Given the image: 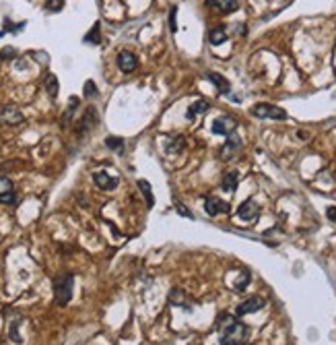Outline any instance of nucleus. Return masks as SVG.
Instances as JSON below:
<instances>
[{"label": "nucleus", "instance_id": "1", "mask_svg": "<svg viewBox=\"0 0 336 345\" xmlns=\"http://www.w3.org/2000/svg\"><path fill=\"white\" fill-rule=\"evenodd\" d=\"M219 333H221V345H246V339H248V327L231 314L219 318Z\"/></svg>", "mask_w": 336, "mask_h": 345}, {"label": "nucleus", "instance_id": "2", "mask_svg": "<svg viewBox=\"0 0 336 345\" xmlns=\"http://www.w3.org/2000/svg\"><path fill=\"white\" fill-rule=\"evenodd\" d=\"M73 287H75V275L62 273L54 279V302L58 306H66L73 300Z\"/></svg>", "mask_w": 336, "mask_h": 345}, {"label": "nucleus", "instance_id": "3", "mask_svg": "<svg viewBox=\"0 0 336 345\" xmlns=\"http://www.w3.org/2000/svg\"><path fill=\"white\" fill-rule=\"evenodd\" d=\"M252 116L262 118V120H285L287 112L283 108L274 106V104H256L252 108Z\"/></svg>", "mask_w": 336, "mask_h": 345}, {"label": "nucleus", "instance_id": "4", "mask_svg": "<svg viewBox=\"0 0 336 345\" xmlns=\"http://www.w3.org/2000/svg\"><path fill=\"white\" fill-rule=\"evenodd\" d=\"M212 132L214 134H221V136H231L233 132H235V128H237V120L233 118V116H221V118H217L214 122H212Z\"/></svg>", "mask_w": 336, "mask_h": 345}, {"label": "nucleus", "instance_id": "5", "mask_svg": "<svg viewBox=\"0 0 336 345\" xmlns=\"http://www.w3.org/2000/svg\"><path fill=\"white\" fill-rule=\"evenodd\" d=\"M242 147H244V143H242L239 136H235V134L227 136L225 145H223V149H221V159H225V162L235 159V155L242 151Z\"/></svg>", "mask_w": 336, "mask_h": 345}, {"label": "nucleus", "instance_id": "6", "mask_svg": "<svg viewBox=\"0 0 336 345\" xmlns=\"http://www.w3.org/2000/svg\"><path fill=\"white\" fill-rule=\"evenodd\" d=\"M262 308H264V300L260 298V295H252V298L244 300V302L237 306L235 314H237V316H246V314H254V312H258V310H262Z\"/></svg>", "mask_w": 336, "mask_h": 345}, {"label": "nucleus", "instance_id": "7", "mask_svg": "<svg viewBox=\"0 0 336 345\" xmlns=\"http://www.w3.org/2000/svg\"><path fill=\"white\" fill-rule=\"evenodd\" d=\"M204 211L208 215H212V217L214 215H223V213H229V203L217 199V196H208V199L204 201Z\"/></svg>", "mask_w": 336, "mask_h": 345}, {"label": "nucleus", "instance_id": "8", "mask_svg": "<svg viewBox=\"0 0 336 345\" xmlns=\"http://www.w3.org/2000/svg\"><path fill=\"white\" fill-rule=\"evenodd\" d=\"M258 213H260V207H258V203H256L254 199L244 201V203L239 205V209H237V215H239L244 221H252V219H256V217H258Z\"/></svg>", "mask_w": 336, "mask_h": 345}, {"label": "nucleus", "instance_id": "9", "mask_svg": "<svg viewBox=\"0 0 336 345\" xmlns=\"http://www.w3.org/2000/svg\"><path fill=\"white\" fill-rule=\"evenodd\" d=\"M206 7L210 9H217L225 15H231L239 9V0H206Z\"/></svg>", "mask_w": 336, "mask_h": 345}, {"label": "nucleus", "instance_id": "10", "mask_svg": "<svg viewBox=\"0 0 336 345\" xmlns=\"http://www.w3.org/2000/svg\"><path fill=\"white\" fill-rule=\"evenodd\" d=\"M93 182H95L101 190H114L120 180L114 178V176H109L107 172H95V174H93Z\"/></svg>", "mask_w": 336, "mask_h": 345}, {"label": "nucleus", "instance_id": "11", "mask_svg": "<svg viewBox=\"0 0 336 345\" xmlns=\"http://www.w3.org/2000/svg\"><path fill=\"white\" fill-rule=\"evenodd\" d=\"M138 66V58L132 54V52H120L118 54V68L122 71V73H132L134 68Z\"/></svg>", "mask_w": 336, "mask_h": 345}, {"label": "nucleus", "instance_id": "12", "mask_svg": "<svg viewBox=\"0 0 336 345\" xmlns=\"http://www.w3.org/2000/svg\"><path fill=\"white\" fill-rule=\"evenodd\" d=\"M7 120V124H21L23 122V114L17 110V108H3L0 110V122H5Z\"/></svg>", "mask_w": 336, "mask_h": 345}, {"label": "nucleus", "instance_id": "13", "mask_svg": "<svg viewBox=\"0 0 336 345\" xmlns=\"http://www.w3.org/2000/svg\"><path fill=\"white\" fill-rule=\"evenodd\" d=\"M95 120H97V112H95L93 108H89V110L85 112V116L81 118V122H79V126H77V132L83 136V134H85V132H87V130L93 126L91 122H95Z\"/></svg>", "mask_w": 336, "mask_h": 345}, {"label": "nucleus", "instance_id": "14", "mask_svg": "<svg viewBox=\"0 0 336 345\" xmlns=\"http://www.w3.org/2000/svg\"><path fill=\"white\" fill-rule=\"evenodd\" d=\"M208 108H210V104L206 102V100H196L190 108H188V120H194L196 116H200V114H204V112H208Z\"/></svg>", "mask_w": 336, "mask_h": 345}, {"label": "nucleus", "instance_id": "15", "mask_svg": "<svg viewBox=\"0 0 336 345\" xmlns=\"http://www.w3.org/2000/svg\"><path fill=\"white\" fill-rule=\"evenodd\" d=\"M170 302L174 304V306H182L184 310H192V306L186 302V293L182 291V289H172V293H170Z\"/></svg>", "mask_w": 336, "mask_h": 345}, {"label": "nucleus", "instance_id": "16", "mask_svg": "<svg viewBox=\"0 0 336 345\" xmlns=\"http://www.w3.org/2000/svg\"><path fill=\"white\" fill-rule=\"evenodd\" d=\"M237 172H227L225 176H223V180H221V188L223 190H227V192H235V188H237Z\"/></svg>", "mask_w": 336, "mask_h": 345}, {"label": "nucleus", "instance_id": "17", "mask_svg": "<svg viewBox=\"0 0 336 345\" xmlns=\"http://www.w3.org/2000/svg\"><path fill=\"white\" fill-rule=\"evenodd\" d=\"M208 41L212 45H221V43H225L227 41V31L223 29V27H214L208 31Z\"/></svg>", "mask_w": 336, "mask_h": 345}, {"label": "nucleus", "instance_id": "18", "mask_svg": "<svg viewBox=\"0 0 336 345\" xmlns=\"http://www.w3.org/2000/svg\"><path fill=\"white\" fill-rule=\"evenodd\" d=\"M184 147H186V143H184V136H176V139H172L170 143H167V147H165V149H167V153H182L184 151Z\"/></svg>", "mask_w": 336, "mask_h": 345}, {"label": "nucleus", "instance_id": "19", "mask_svg": "<svg viewBox=\"0 0 336 345\" xmlns=\"http://www.w3.org/2000/svg\"><path fill=\"white\" fill-rule=\"evenodd\" d=\"M206 79L212 81V83L221 89V93H229V83H227V79H223V77L217 75V73H206Z\"/></svg>", "mask_w": 336, "mask_h": 345}, {"label": "nucleus", "instance_id": "20", "mask_svg": "<svg viewBox=\"0 0 336 345\" xmlns=\"http://www.w3.org/2000/svg\"><path fill=\"white\" fill-rule=\"evenodd\" d=\"M43 87H45V91H47L50 97L58 95V79H56V75H47L45 81H43Z\"/></svg>", "mask_w": 336, "mask_h": 345}, {"label": "nucleus", "instance_id": "21", "mask_svg": "<svg viewBox=\"0 0 336 345\" xmlns=\"http://www.w3.org/2000/svg\"><path fill=\"white\" fill-rule=\"evenodd\" d=\"M138 188H140V192L145 194V199H147V207H153V194H151V184L147 182V180H138Z\"/></svg>", "mask_w": 336, "mask_h": 345}, {"label": "nucleus", "instance_id": "22", "mask_svg": "<svg viewBox=\"0 0 336 345\" xmlns=\"http://www.w3.org/2000/svg\"><path fill=\"white\" fill-rule=\"evenodd\" d=\"M99 31H101V25H99V23H95V25H93V29L85 35V41H87V43H99V41H101Z\"/></svg>", "mask_w": 336, "mask_h": 345}, {"label": "nucleus", "instance_id": "23", "mask_svg": "<svg viewBox=\"0 0 336 345\" xmlns=\"http://www.w3.org/2000/svg\"><path fill=\"white\" fill-rule=\"evenodd\" d=\"M77 106H79V100H77V97H70V102H68V110H66V114H64V118H62V128H66V126H68V120H70V116L75 114Z\"/></svg>", "mask_w": 336, "mask_h": 345}, {"label": "nucleus", "instance_id": "24", "mask_svg": "<svg viewBox=\"0 0 336 345\" xmlns=\"http://www.w3.org/2000/svg\"><path fill=\"white\" fill-rule=\"evenodd\" d=\"M9 192H15V186H13L11 178L0 176V196H5V194H9Z\"/></svg>", "mask_w": 336, "mask_h": 345}, {"label": "nucleus", "instance_id": "25", "mask_svg": "<svg viewBox=\"0 0 336 345\" xmlns=\"http://www.w3.org/2000/svg\"><path fill=\"white\" fill-rule=\"evenodd\" d=\"M105 145L109 147V149H114V151H124V141L118 139V136H107Z\"/></svg>", "mask_w": 336, "mask_h": 345}, {"label": "nucleus", "instance_id": "26", "mask_svg": "<svg viewBox=\"0 0 336 345\" xmlns=\"http://www.w3.org/2000/svg\"><path fill=\"white\" fill-rule=\"evenodd\" d=\"M62 7H64V0H45V9L50 13H58L62 11Z\"/></svg>", "mask_w": 336, "mask_h": 345}, {"label": "nucleus", "instance_id": "27", "mask_svg": "<svg viewBox=\"0 0 336 345\" xmlns=\"http://www.w3.org/2000/svg\"><path fill=\"white\" fill-rule=\"evenodd\" d=\"M250 273H242V277H239V281L235 283V291H244L248 285H250Z\"/></svg>", "mask_w": 336, "mask_h": 345}, {"label": "nucleus", "instance_id": "28", "mask_svg": "<svg viewBox=\"0 0 336 345\" xmlns=\"http://www.w3.org/2000/svg\"><path fill=\"white\" fill-rule=\"evenodd\" d=\"M21 325V320H15V323H11V329H9V335H11V339L15 341V343H23V339L19 337V333H17V327Z\"/></svg>", "mask_w": 336, "mask_h": 345}, {"label": "nucleus", "instance_id": "29", "mask_svg": "<svg viewBox=\"0 0 336 345\" xmlns=\"http://www.w3.org/2000/svg\"><path fill=\"white\" fill-rule=\"evenodd\" d=\"M85 97H97V85L93 81L85 83Z\"/></svg>", "mask_w": 336, "mask_h": 345}, {"label": "nucleus", "instance_id": "30", "mask_svg": "<svg viewBox=\"0 0 336 345\" xmlns=\"http://www.w3.org/2000/svg\"><path fill=\"white\" fill-rule=\"evenodd\" d=\"M0 203L15 205V203H17V194H15V192H9V194H5V196H0Z\"/></svg>", "mask_w": 336, "mask_h": 345}, {"label": "nucleus", "instance_id": "31", "mask_svg": "<svg viewBox=\"0 0 336 345\" xmlns=\"http://www.w3.org/2000/svg\"><path fill=\"white\" fill-rule=\"evenodd\" d=\"M5 56H15V50H13V48H5V50L0 52V60H5Z\"/></svg>", "mask_w": 336, "mask_h": 345}, {"label": "nucleus", "instance_id": "32", "mask_svg": "<svg viewBox=\"0 0 336 345\" xmlns=\"http://www.w3.org/2000/svg\"><path fill=\"white\" fill-rule=\"evenodd\" d=\"M170 27H172V31H176V9H172V13H170Z\"/></svg>", "mask_w": 336, "mask_h": 345}, {"label": "nucleus", "instance_id": "33", "mask_svg": "<svg viewBox=\"0 0 336 345\" xmlns=\"http://www.w3.org/2000/svg\"><path fill=\"white\" fill-rule=\"evenodd\" d=\"M178 211H180L182 215H186V217H194V215H192L190 211H186V207H184V205H180V203H178Z\"/></svg>", "mask_w": 336, "mask_h": 345}, {"label": "nucleus", "instance_id": "34", "mask_svg": "<svg viewBox=\"0 0 336 345\" xmlns=\"http://www.w3.org/2000/svg\"><path fill=\"white\" fill-rule=\"evenodd\" d=\"M326 215H328V219H334V221H336V209H334V207H330V209L326 211Z\"/></svg>", "mask_w": 336, "mask_h": 345}]
</instances>
